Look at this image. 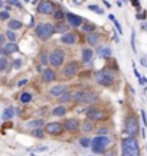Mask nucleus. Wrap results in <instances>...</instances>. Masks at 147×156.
Here are the masks:
<instances>
[{
    "label": "nucleus",
    "instance_id": "nucleus-24",
    "mask_svg": "<svg viewBox=\"0 0 147 156\" xmlns=\"http://www.w3.org/2000/svg\"><path fill=\"white\" fill-rule=\"evenodd\" d=\"M23 26V23L22 22H19V20H16V19H10L9 20V31H17V29H20Z\"/></svg>",
    "mask_w": 147,
    "mask_h": 156
},
{
    "label": "nucleus",
    "instance_id": "nucleus-40",
    "mask_svg": "<svg viewBox=\"0 0 147 156\" xmlns=\"http://www.w3.org/2000/svg\"><path fill=\"white\" fill-rule=\"evenodd\" d=\"M131 48H133L134 52L137 51V49H136V32H134V31L131 32Z\"/></svg>",
    "mask_w": 147,
    "mask_h": 156
},
{
    "label": "nucleus",
    "instance_id": "nucleus-14",
    "mask_svg": "<svg viewBox=\"0 0 147 156\" xmlns=\"http://www.w3.org/2000/svg\"><path fill=\"white\" fill-rule=\"evenodd\" d=\"M68 91V87L65 85V84H58V85H55V87H52L51 90H49V93H51V95L52 97H61L64 93H67Z\"/></svg>",
    "mask_w": 147,
    "mask_h": 156
},
{
    "label": "nucleus",
    "instance_id": "nucleus-52",
    "mask_svg": "<svg viewBox=\"0 0 147 156\" xmlns=\"http://www.w3.org/2000/svg\"><path fill=\"white\" fill-rule=\"evenodd\" d=\"M104 4H105L107 7H111V3H110V1H104Z\"/></svg>",
    "mask_w": 147,
    "mask_h": 156
},
{
    "label": "nucleus",
    "instance_id": "nucleus-9",
    "mask_svg": "<svg viewBox=\"0 0 147 156\" xmlns=\"http://www.w3.org/2000/svg\"><path fill=\"white\" fill-rule=\"evenodd\" d=\"M87 117H88V120H91V121H103V120L107 118V113H105L103 109L91 107V109H88V111H87Z\"/></svg>",
    "mask_w": 147,
    "mask_h": 156
},
{
    "label": "nucleus",
    "instance_id": "nucleus-13",
    "mask_svg": "<svg viewBox=\"0 0 147 156\" xmlns=\"http://www.w3.org/2000/svg\"><path fill=\"white\" fill-rule=\"evenodd\" d=\"M79 127H81V123H79L78 118H68V120H65V123H64V129L68 130L69 133L76 132Z\"/></svg>",
    "mask_w": 147,
    "mask_h": 156
},
{
    "label": "nucleus",
    "instance_id": "nucleus-47",
    "mask_svg": "<svg viewBox=\"0 0 147 156\" xmlns=\"http://www.w3.org/2000/svg\"><path fill=\"white\" fill-rule=\"evenodd\" d=\"M131 4H133L134 7H137V9L140 10V1H137V0H134V1H131Z\"/></svg>",
    "mask_w": 147,
    "mask_h": 156
},
{
    "label": "nucleus",
    "instance_id": "nucleus-27",
    "mask_svg": "<svg viewBox=\"0 0 147 156\" xmlns=\"http://www.w3.org/2000/svg\"><path fill=\"white\" fill-rule=\"evenodd\" d=\"M65 114H67V109L64 106H58L52 111V116H56V117H62V116H65Z\"/></svg>",
    "mask_w": 147,
    "mask_h": 156
},
{
    "label": "nucleus",
    "instance_id": "nucleus-18",
    "mask_svg": "<svg viewBox=\"0 0 147 156\" xmlns=\"http://www.w3.org/2000/svg\"><path fill=\"white\" fill-rule=\"evenodd\" d=\"M82 58V62H85V64H89L91 61H92V58H94V52H92V49H89V48H84L82 49V55H81Z\"/></svg>",
    "mask_w": 147,
    "mask_h": 156
},
{
    "label": "nucleus",
    "instance_id": "nucleus-32",
    "mask_svg": "<svg viewBox=\"0 0 147 156\" xmlns=\"http://www.w3.org/2000/svg\"><path fill=\"white\" fill-rule=\"evenodd\" d=\"M79 145L82 148H89L91 146V139L89 137H81L79 139Z\"/></svg>",
    "mask_w": 147,
    "mask_h": 156
},
{
    "label": "nucleus",
    "instance_id": "nucleus-12",
    "mask_svg": "<svg viewBox=\"0 0 147 156\" xmlns=\"http://www.w3.org/2000/svg\"><path fill=\"white\" fill-rule=\"evenodd\" d=\"M65 17L68 20V25L69 26H74V28H79L84 25V19L81 16H76L74 13H65Z\"/></svg>",
    "mask_w": 147,
    "mask_h": 156
},
{
    "label": "nucleus",
    "instance_id": "nucleus-29",
    "mask_svg": "<svg viewBox=\"0 0 147 156\" xmlns=\"http://www.w3.org/2000/svg\"><path fill=\"white\" fill-rule=\"evenodd\" d=\"M31 100H32V94H31V93H22V94H20V103L26 104V103H29Z\"/></svg>",
    "mask_w": 147,
    "mask_h": 156
},
{
    "label": "nucleus",
    "instance_id": "nucleus-5",
    "mask_svg": "<svg viewBox=\"0 0 147 156\" xmlns=\"http://www.w3.org/2000/svg\"><path fill=\"white\" fill-rule=\"evenodd\" d=\"M111 143V137L108 136H97L91 139V148L95 155H104L107 146Z\"/></svg>",
    "mask_w": 147,
    "mask_h": 156
},
{
    "label": "nucleus",
    "instance_id": "nucleus-54",
    "mask_svg": "<svg viewBox=\"0 0 147 156\" xmlns=\"http://www.w3.org/2000/svg\"><path fill=\"white\" fill-rule=\"evenodd\" d=\"M32 156H35V155H32Z\"/></svg>",
    "mask_w": 147,
    "mask_h": 156
},
{
    "label": "nucleus",
    "instance_id": "nucleus-41",
    "mask_svg": "<svg viewBox=\"0 0 147 156\" xmlns=\"http://www.w3.org/2000/svg\"><path fill=\"white\" fill-rule=\"evenodd\" d=\"M7 4H10V6H16V7L22 9V3H20V1H16V0H9Z\"/></svg>",
    "mask_w": 147,
    "mask_h": 156
},
{
    "label": "nucleus",
    "instance_id": "nucleus-30",
    "mask_svg": "<svg viewBox=\"0 0 147 156\" xmlns=\"http://www.w3.org/2000/svg\"><path fill=\"white\" fill-rule=\"evenodd\" d=\"M7 65H9V59L6 56H0V72L6 71Z\"/></svg>",
    "mask_w": 147,
    "mask_h": 156
},
{
    "label": "nucleus",
    "instance_id": "nucleus-50",
    "mask_svg": "<svg viewBox=\"0 0 147 156\" xmlns=\"http://www.w3.org/2000/svg\"><path fill=\"white\" fill-rule=\"evenodd\" d=\"M140 62H141V65H147V56H141Z\"/></svg>",
    "mask_w": 147,
    "mask_h": 156
},
{
    "label": "nucleus",
    "instance_id": "nucleus-43",
    "mask_svg": "<svg viewBox=\"0 0 147 156\" xmlns=\"http://www.w3.org/2000/svg\"><path fill=\"white\" fill-rule=\"evenodd\" d=\"M104 156H117V150H115V149H110L108 152L105 150V152H104Z\"/></svg>",
    "mask_w": 147,
    "mask_h": 156
},
{
    "label": "nucleus",
    "instance_id": "nucleus-25",
    "mask_svg": "<svg viewBox=\"0 0 147 156\" xmlns=\"http://www.w3.org/2000/svg\"><path fill=\"white\" fill-rule=\"evenodd\" d=\"M81 29H82L84 32H87V33H92V32L95 31V25H94L92 22H84V25L81 26Z\"/></svg>",
    "mask_w": 147,
    "mask_h": 156
},
{
    "label": "nucleus",
    "instance_id": "nucleus-51",
    "mask_svg": "<svg viewBox=\"0 0 147 156\" xmlns=\"http://www.w3.org/2000/svg\"><path fill=\"white\" fill-rule=\"evenodd\" d=\"M141 29H143V31H147V22H141Z\"/></svg>",
    "mask_w": 147,
    "mask_h": 156
},
{
    "label": "nucleus",
    "instance_id": "nucleus-37",
    "mask_svg": "<svg viewBox=\"0 0 147 156\" xmlns=\"http://www.w3.org/2000/svg\"><path fill=\"white\" fill-rule=\"evenodd\" d=\"M136 17L139 19V20H141V22H146V17H147V12L146 10H143L141 13H137L136 15Z\"/></svg>",
    "mask_w": 147,
    "mask_h": 156
},
{
    "label": "nucleus",
    "instance_id": "nucleus-38",
    "mask_svg": "<svg viewBox=\"0 0 147 156\" xmlns=\"http://www.w3.org/2000/svg\"><path fill=\"white\" fill-rule=\"evenodd\" d=\"M10 19V15H9V12H6V10H1L0 12V20H9Z\"/></svg>",
    "mask_w": 147,
    "mask_h": 156
},
{
    "label": "nucleus",
    "instance_id": "nucleus-2",
    "mask_svg": "<svg viewBox=\"0 0 147 156\" xmlns=\"http://www.w3.org/2000/svg\"><path fill=\"white\" fill-rule=\"evenodd\" d=\"M94 78H95L97 84H100L101 87H111L115 82V75L108 67H105L103 70H98L94 74Z\"/></svg>",
    "mask_w": 147,
    "mask_h": 156
},
{
    "label": "nucleus",
    "instance_id": "nucleus-28",
    "mask_svg": "<svg viewBox=\"0 0 147 156\" xmlns=\"http://www.w3.org/2000/svg\"><path fill=\"white\" fill-rule=\"evenodd\" d=\"M53 16H55V19L58 20V22H62V19L65 17V12L62 10V9H55V12H53Z\"/></svg>",
    "mask_w": 147,
    "mask_h": 156
},
{
    "label": "nucleus",
    "instance_id": "nucleus-42",
    "mask_svg": "<svg viewBox=\"0 0 147 156\" xmlns=\"http://www.w3.org/2000/svg\"><path fill=\"white\" fill-rule=\"evenodd\" d=\"M140 114H141V118H143V123H144V127H147V113L144 110H141L140 111Z\"/></svg>",
    "mask_w": 147,
    "mask_h": 156
},
{
    "label": "nucleus",
    "instance_id": "nucleus-36",
    "mask_svg": "<svg viewBox=\"0 0 147 156\" xmlns=\"http://www.w3.org/2000/svg\"><path fill=\"white\" fill-rule=\"evenodd\" d=\"M32 134H33V137L42 139V137H43V130H42V129H35V130L32 132Z\"/></svg>",
    "mask_w": 147,
    "mask_h": 156
},
{
    "label": "nucleus",
    "instance_id": "nucleus-4",
    "mask_svg": "<svg viewBox=\"0 0 147 156\" xmlns=\"http://www.w3.org/2000/svg\"><path fill=\"white\" fill-rule=\"evenodd\" d=\"M124 132L131 136V137H136L139 133H140V121L137 116L134 114H128L126 117V121H124Z\"/></svg>",
    "mask_w": 147,
    "mask_h": 156
},
{
    "label": "nucleus",
    "instance_id": "nucleus-3",
    "mask_svg": "<svg viewBox=\"0 0 147 156\" xmlns=\"http://www.w3.org/2000/svg\"><path fill=\"white\" fill-rule=\"evenodd\" d=\"M74 103L76 104H85V106H89V104H94L97 100H98V94L95 91H75V94L72 95Z\"/></svg>",
    "mask_w": 147,
    "mask_h": 156
},
{
    "label": "nucleus",
    "instance_id": "nucleus-39",
    "mask_svg": "<svg viewBox=\"0 0 147 156\" xmlns=\"http://www.w3.org/2000/svg\"><path fill=\"white\" fill-rule=\"evenodd\" d=\"M112 23H114V26L117 28V32H118V33L121 35V33H123V28H121V25H120V22H118L117 19H114V20H112Z\"/></svg>",
    "mask_w": 147,
    "mask_h": 156
},
{
    "label": "nucleus",
    "instance_id": "nucleus-19",
    "mask_svg": "<svg viewBox=\"0 0 147 156\" xmlns=\"http://www.w3.org/2000/svg\"><path fill=\"white\" fill-rule=\"evenodd\" d=\"M19 51V46L15 43V42H9L4 45V49H3V55H7V54H13V52H17Z\"/></svg>",
    "mask_w": 147,
    "mask_h": 156
},
{
    "label": "nucleus",
    "instance_id": "nucleus-49",
    "mask_svg": "<svg viewBox=\"0 0 147 156\" xmlns=\"http://www.w3.org/2000/svg\"><path fill=\"white\" fill-rule=\"evenodd\" d=\"M4 39H6L4 35H0V46H4Z\"/></svg>",
    "mask_w": 147,
    "mask_h": 156
},
{
    "label": "nucleus",
    "instance_id": "nucleus-6",
    "mask_svg": "<svg viewBox=\"0 0 147 156\" xmlns=\"http://www.w3.org/2000/svg\"><path fill=\"white\" fill-rule=\"evenodd\" d=\"M53 33H55V26L52 23H48V22L46 23H39L36 26V29H35V35L40 40L51 39L53 36Z\"/></svg>",
    "mask_w": 147,
    "mask_h": 156
},
{
    "label": "nucleus",
    "instance_id": "nucleus-34",
    "mask_svg": "<svg viewBox=\"0 0 147 156\" xmlns=\"http://www.w3.org/2000/svg\"><path fill=\"white\" fill-rule=\"evenodd\" d=\"M4 36H6V38H7V39H9L10 42H15V40H16V33H15L13 31H7Z\"/></svg>",
    "mask_w": 147,
    "mask_h": 156
},
{
    "label": "nucleus",
    "instance_id": "nucleus-22",
    "mask_svg": "<svg viewBox=\"0 0 147 156\" xmlns=\"http://www.w3.org/2000/svg\"><path fill=\"white\" fill-rule=\"evenodd\" d=\"M68 31H69V25H67V23H62V22H58L56 23V26H55V33H68Z\"/></svg>",
    "mask_w": 147,
    "mask_h": 156
},
{
    "label": "nucleus",
    "instance_id": "nucleus-15",
    "mask_svg": "<svg viewBox=\"0 0 147 156\" xmlns=\"http://www.w3.org/2000/svg\"><path fill=\"white\" fill-rule=\"evenodd\" d=\"M97 54H98V56L103 58V59H110L111 56H112V51H111L110 46H100V48L97 49Z\"/></svg>",
    "mask_w": 147,
    "mask_h": 156
},
{
    "label": "nucleus",
    "instance_id": "nucleus-33",
    "mask_svg": "<svg viewBox=\"0 0 147 156\" xmlns=\"http://www.w3.org/2000/svg\"><path fill=\"white\" fill-rule=\"evenodd\" d=\"M88 9H89L91 12L97 13V15H104V10H103V9H100L98 6H95V4H89V6H88Z\"/></svg>",
    "mask_w": 147,
    "mask_h": 156
},
{
    "label": "nucleus",
    "instance_id": "nucleus-21",
    "mask_svg": "<svg viewBox=\"0 0 147 156\" xmlns=\"http://www.w3.org/2000/svg\"><path fill=\"white\" fill-rule=\"evenodd\" d=\"M42 126H45V121L42 120V118H36V120H31V121H28V124H26V127H29V129H40Z\"/></svg>",
    "mask_w": 147,
    "mask_h": 156
},
{
    "label": "nucleus",
    "instance_id": "nucleus-48",
    "mask_svg": "<svg viewBox=\"0 0 147 156\" xmlns=\"http://www.w3.org/2000/svg\"><path fill=\"white\" fill-rule=\"evenodd\" d=\"M25 84H28V79H25V78H23V79H20V81L17 82V85H19V87H22V85H25Z\"/></svg>",
    "mask_w": 147,
    "mask_h": 156
},
{
    "label": "nucleus",
    "instance_id": "nucleus-31",
    "mask_svg": "<svg viewBox=\"0 0 147 156\" xmlns=\"http://www.w3.org/2000/svg\"><path fill=\"white\" fill-rule=\"evenodd\" d=\"M59 98H61V103H68V101L72 100V94H71V91H67V93H64Z\"/></svg>",
    "mask_w": 147,
    "mask_h": 156
},
{
    "label": "nucleus",
    "instance_id": "nucleus-16",
    "mask_svg": "<svg viewBox=\"0 0 147 156\" xmlns=\"http://www.w3.org/2000/svg\"><path fill=\"white\" fill-rule=\"evenodd\" d=\"M61 42L65 43V45H74V43L76 42V33H75V32H68V33L62 35Z\"/></svg>",
    "mask_w": 147,
    "mask_h": 156
},
{
    "label": "nucleus",
    "instance_id": "nucleus-17",
    "mask_svg": "<svg viewBox=\"0 0 147 156\" xmlns=\"http://www.w3.org/2000/svg\"><path fill=\"white\" fill-rule=\"evenodd\" d=\"M42 79H43V82H52V81L56 79V74L52 70L46 68V70L42 71Z\"/></svg>",
    "mask_w": 147,
    "mask_h": 156
},
{
    "label": "nucleus",
    "instance_id": "nucleus-35",
    "mask_svg": "<svg viewBox=\"0 0 147 156\" xmlns=\"http://www.w3.org/2000/svg\"><path fill=\"white\" fill-rule=\"evenodd\" d=\"M40 62H42L43 65H48V62H49V55L45 54V52H42V54H40Z\"/></svg>",
    "mask_w": 147,
    "mask_h": 156
},
{
    "label": "nucleus",
    "instance_id": "nucleus-44",
    "mask_svg": "<svg viewBox=\"0 0 147 156\" xmlns=\"http://www.w3.org/2000/svg\"><path fill=\"white\" fill-rule=\"evenodd\" d=\"M22 67V61L20 59H15V62H13V68L15 70H19Z\"/></svg>",
    "mask_w": 147,
    "mask_h": 156
},
{
    "label": "nucleus",
    "instance_id": "nucleus-23",
    "mask_svg": "<svg viewBox=\"0 0 147 156\" xmlns=\"http://www.w3.org/2000/svg\"><path fill=\"white\" fill-rule=\"evenodd\" d=\"M13 116H15V109L13 107H6L3 114H1V118L3 120H12Z\"/></svg>",
    "mask_w": 147,
    "mask_h": 156
},
{
    "label": "nucleus",
    "instance_id": "nucleus-8",
    "mask_svg": "<svg viewBox=\"0 0 147 156\" xmlns=\"http://www.w3.org/2000/svg\"><path fill=\"white\" fill-rule=\"evenodd\" d=\"M64 61H65V52L61 48H56L49 54V62L52 67H61Z\"/></svg>",
    "mask_w": 147,
    "mask_h": 156
},
{
    "label": "nucleus",
    "instance_id": "nucleus-10",
    "mask_svg": "<svg viewBox=\"0 0 147 156\" xmlns=\"http://www.w3.org/2000/svg\"><path fill=\"white\" fill-rule=\"evenodd\" d=\"M36 12L40 15H53L55 12V4L49 0H43V1H39L36 6Z\"/></svg>",
    "mask_w": 147,
    "mask_h": 156
},
{
    "label": "nucleus",
    "instance_id": "nucleus-1",
    "mask_svg": "<svg viewBox=\"0 0 147 156\" xmlns=\"http://www.w3.org/2000/svg\"><path fill=\"white\" fill-rule=\"evenodd\" d=\"M140 145L136 137H124L121 140V156H140Z\"/></svg>",
    "mask_w": 147,
    "mask_h": 156
},
{
    "label": "nucleus",
    "instance_id": "nucleus-26",
    "mask_svg": "<svg viewBox=\"0 0 147 156\" xmlns=\"http://www.w3.org/2000/svg\"><path fill=\"white\" fill-rule=\"evenodd\" d=\"M81 129L84 130V132H92L94 129H95V126H94V121H91V120H87V121H84L82 124H81Z\"/></svg>",
    "mask_w": 147,
    "mask_h": 156
},
{
    "label": "nucleus",
    "instance_id": "nucleus-45",
    "mask_svg": "<svg viewBox=\"0 0 147 156\" xmlns=\"http://www.w3.org/2000/svg\"><path fill=\"white\" fill-rule=\"evenodd\" d=\"M98 133H100L98 136H103V134H104V136H107V133H108V129H107V127H101V129L98 130Z\"/></svg>",
    "mask_w": 147,
    "mask_h": 156
},
{
    "label": "nucleus",
    "instance_id": "nucleus-46",
    "mask_svg": "<svg viewBox=\"0 0 147 156\" xmlns=\"http://www.w3.org/2000/svg\"><path fill=\"white\" fill-rule=\"evenodd\" d=\"M139 82H140V85H143V87H147V78L146 77H141L139 79Z\"/></svg>",
    "mask_w": 147,
    "mask_h": 156
},
{
    "label": "nucleus",
    "instance_id": "nucleus-11",
    "mask_svg": "<svg viewBox=\"0 0 147 156\" xmlns=\"http://www.w3.org/2000/svg\"><path fill=\"white\" fill-rule=\"evenodd\" d=\"M45 130H46V133H49V134H61L62 133V130H64V124H61V123H58V121H53V123H48V124H45Z\"/></svg>",
    "mask_w": 147,
    "mask_h": 156
},
{
    "label": "nucleus",
    "instance_id": "nucleus-7",
    "mask_svg": "<svg viewBox=\"0 0 147 156\" xmlns=\"http://www.w3.org/2000/svg\"><path fill=\"white\" fill-rule=\"evenodd\" d=\"M79 70H81V68H79V62L71 61V62H68V64L64 65V68H62V77L67 78V79L74 78L79 72Z\"/></svg>",
    "mask_w": 147,
    "mask_h": 156
},
{
    "label": "nucleus",
    "instance_id": "nucleus-20",
    "mask_svg": "<svg viewBox=\"0 0 147 156\" xmlns=\"http://www.w3.org/2000/svg\"><path fill=\"white\" fill-rule=\"evenodd\" d=\"M100 39H101V35H100V33L92 32V33H88V36H87V42H88V45H98Z\"/></svg>",
    "mask_w": 147,
    "mask_h": 156
},
{
    "label": "nucleus",
    "instance_id": "nucleus-53",
    "mask_svg": "<svg viewBox=\"0 0 147 156\" xmlns=\"http://www.w3.org/2000/svg\"><path fill=\"white\" fill-rule=\"evenodd\" d=\"M3 4H4V3H3V1H1V0H0V7H1V6H3Z\"/></svg>",
    "mask_w": 147,
    "mask_h": 156
}]
</instances>
